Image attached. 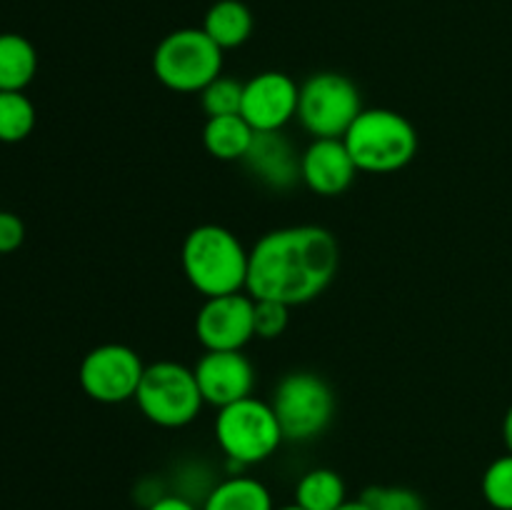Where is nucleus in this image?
Instances as JSON below:
<instances>
[{"instance_id":"nucleus-28","label":"nucleus","mask_w":512,"mask_h":510,"mask_svg":"<svg viewBox=\"0 0 512 510\" xmlns=\"http://www.w3.org/2000/svg\"><path fill=\"white\" fill-rule=\"evenodd\" d=\"M338 510H373V508H370V505L368 503H363V500H348V503H345L343 505V508H338Z\"/></svg>"},{"instance_id":"nucleus-19","label":"nucleus","mask_w":512,"mask_h":510,"mask_svg":"<svg viewBox=\"0 0 512 510\" xmlns=\"http://www.w3.org/2000/svg\"><path fill=\"white\" fill-rule=\"evenodd\" d=\"M295 503L303 510H338L348 503L343 475L330 468L308 470L295 485Z\"/></svg>"},{"instance_id":"nucleus-15","label":"nucleus","mask_w":512,"mask_h":510,"mask_svg":"<svg viewBox=\"0 0 512 510\" xmlns=\"http://www.w3.org/2000/svg\"><path fill=\"white\" fill-rule=\"evenodd\" d=\"M253 13L240 0H218L208 8L203 20V30L218 48L233 50L248 43L253 35Z\"/></svg>"},{"instance_id":"nucleus-4","label":"nucleus","mask_w":512,"mask_h":510,"mask_svg":"<svg viewBox=\"0 0 512 510\" xmlns=\"http://www.w3.org/2000/svg\"><path fill=\"white\" fill-rule=\"evenodd\" d=\"M270 405H273L285 440L308 443L330 428L338 400L323 375L313 370H293L275 385Z\"/></svg>"},{"instance_id":"nucleus-26","label":"nucleus","mask_w":512,"mask_h":510,"mask_svg":"<svg viewBox=\"0 0 512 510\" xmlns=\"http://www.w3.org/2000/svg\"><path fill=\"white\" fill-rule=\"evenodd\" d=\"M145 510H198V505L178 493H165L163 498H158L153 505H148Z\"/></svg>"},{"instance_id":"nucleus-21","label":"nucleus","mask_w":512,"mask_h":510,"mask_svg":"<svg viewBox=\"0 0 512 510\" xmlns=\"http://www.w3.org/2000/svg\"><path fill=\"white\" fill-rule=\"evenodd\" d=\"M243 88L240 80L220 75L213 83L200 90V108L208 118H220V115H240L243 108Z\"/></svg>"},{"instance_id":"nucleus-2","label":"nucleus","mask_w":512,"mask_h":510,"mask_svg":"<svg viewBox=\"0 0 512 510\" xmlns=\"http://www.w3.org/2000/svg\"><path fill=\"white\" fill-rule=\"evenodd\" d=\"M250 250L233 230L205 223L190 230L180 248V265L188 283L203 298L243 293L248 283Z\"/></svg>"},{"instance_id":"nucleus-10","label":"nucleus","mask_w":512,"mask_h":510,"mask_svg":"<svg viewBox=\"0 0 512 510\" xmlns=\"http://www.w3.org/2000/svg\"><path fill=\"white\" fill-rule=\"evenodd\" d=\"M195 335L205 350H243L255 338V300L245 290L205 298L195 315Z\"/></svg>"},{"instance_id":"nucleus-23","label":"nucleus","mask_w":512,"mask_h":510,"mask_svg":"<svg viewBox=\"0 0 512 510\" xmlns=\"http://www.w3.org/2000/svg\"><path fill=\"white\" fill-rule=\"evenodd\" d=\"M360 500L373 510H425V500L403 485H370Z\"/></svg>"},{"instance_id":"nucleus-1","label":"nucleus","mask_w":512,"mask_h":510,"mask_svg":"<svg viewBox=\"0 0 512 510\" xmlns=\"http://www.w3.org/2000/svg\"><path fill=\"white\" fill-rule=\"evenodd\" d=\"M340 270V243L323 225H288L250 248L245 293L255 300L305 305L320 298Z\"/></svg>"},{"instance_id":"nucleus-8","label":"nucleus","mask_w":512,"mask_h":510,"mask_svg":"<svg viewBox=\"0 0 512 510\" xmlns=\"http://www.w3.org/2000/svg\"><path fill=\"white\" fill-rule=\"evenodd\" d=\"M360 90L348 75L315 73L300 85L298 120L305 133L318 138H345L350 125L363 113Z\"/></svg>"},{"instance_id":"nucleus-9","label":"nucleus","mask_w":512,"mask_h":510,"mask_svg":"<svg viewBox=\"0 0 512 510\" xmlns=\"http://www.w3.org/2000/svg\"><path fill=\"white\" fill-rule=\"evenodd\" d=\"M145 363L130 345L105 343L88 350L78 368V383L90 400L118 405L135 400Z\"/></svg>"},{"instance_id":"nucleus-20","label":"nucleus","mask_w":512,"mask_h":510,"mask_svg":"<svg viewBox=\"0 0 512 510\" xmlns=\"http://www.w3.org/2000/svg\"><path fill=\"white\" fill-rule=\"evenodd\" d=\"M35 105L23 90H0V143H23L35 128Z\"/></svg>"},{"instance_id":"nucleus-16","label":"nucleus","mask_w":512,"mask_h":510,"mask_svg":"<svg viewBox=\"0 0 512 510\" xmlns=\"http://www.w3.org/2000/svg\"><path fill=\"white\" fill-rule=\"evenodd\" d=\"M200 510H275L273 495L250 475H230L215 483Z\"/></svg>"},{"instance_id":"nucleus-13","label":"nucleus","mask_w":512,"mask_h":510,"mask_svg":"<svg viewBox=\"0 0 512 510\" xmlns=\"http://www.w3.org/2000/svg\"><path fill=\"white\" fill-rule=\"evenodd\" d=\"M358 173L343 138H318L300 153V178L308 190L323 198L343 195Z\"/></svg>"},{"instance_id":"nucleus-12","label":"nucleus","mask_w":512,"mask_h":510,"mask_svg":"<svg viewBox=\"0 0 512 510\" xmlns=\"http://www.w3.org/2000/svg\"><path fill=\"white\" fill-rule=\"evenodd\" d=\"M193 373L205 403L218 410L253 395L255 368L243 350H205Z\"/></svg>"},{"instance_id":"nucleus-17","label":"nucleus","mask_w":512,"mask_h":510,"mask_svg":"<svg viewBox=\"0 0 512 510\" xmlns=\"http://www.w3.org/2000/svg\"><path fill=\"white\" fill-rule=\"evenodd\" d=\"M255 130L250 128L243 115H220V118H208L203 128V145L215 160H243L253 143Z\"/></svg>"},{"instance_id":"nucleus-22","label":"nucleus","mask_w":512,"mask_h":510,"mask_svg":"<svg viewBox=\"0 0 512 510\" xmlns=\"http://www.w3.org/2000/svg\"><path fill=\"white\" fill-rule=\"evenodd\" d=\"M483 498L490 508L512 510V453L488 465L483 473Z\"/></svg>"},{"instance_id":"nucleus-6","label":"nucleus","mask_w":512,"mask_h":510,"mask_svg":"<svg viewBox=\"0 0 512 510\" xmlns=\"http://www.w3.org/2000/svg\"><path fill=\"white\" fill-rule=\"evenodd\" d=\"M223 48L203 28H180L165 35L153 53V73L175 93H200L223 75Z\"/></svg>"},{"instance_id":"nucleus-29","label":"nucleus","mask_w":512,"mask_h":510,"mask_svg":"<svg viewBox=\"0 0 512 510\" xmlns=\"http://www.w3.org/2000/svg\"><path fill=\"white\" fill-rule=\"evenodd\" d=\"M275 510H303V508H300L298 503H293V505H283V508H275Z\"/></svg>"},{"instance_id":"nucleus-7","label":"nucleus","mask_w":512,"mask_h":510,"mask_svg":"<svg viewBox=\"0 0 512 510\" xmlns=\"http://www.w3.org/2000/svg\"><path fill=\"white\" fill-rule=\"evenodd\" d=\"M140 413L158 428H185L203 410L205 400L193 368L175 360L145 365L143 380L135 393Z\"/></svg>"},{"instance_id":"nucleus-5","label":"nucleus","mask_w":512,"mask_h":510,"mask_svg":"<svg viewBox=\"0 0 512 510\" xmlns=\"http://www.w3.org/2000/svg\"><path fill=\"white\" fill-rule=\"evenodd\" d=\"M215 440L230 463L245 468V465L263 463L270 455H275L285 435L275 418L273 405L250 395L218 410Z\"/></svg>"},{"instance_id":"nucleus-27","label":"nucleus","mask_w":512,"mask_h":510,"mask_svg":"<svg viewBox=\"0 0 512 510\" xmlns=\"http://www.w3.org/2000/svg\"><path fill=\"white\" fill-rule=\"evenodd\" d=\"M503 440L505 445H508V453H512V405L508 408V413H505V420H503Z\"/></svg>"},{"instance_id":"nucleus-24","label":"nucleus","mask_w":512,"mask_h":510,"mask_svg":"<svg viewBox=\"0 0 512 510\" xmlns=\"http://www.w3.org/2000/svg\"><path fill=\"white\" fill-rule=\"evenodd\" d=\"M255 300V298H253ZM290 305L278 300H255V338L275 340L288 330Z\"/></svg>"},{"instance_id":"nucleus-11","label":"nucleus","mask_w":512,"mask_h":510,"mask_svg":"<svg viewBox=\"0 0 512 510\" xmlns=\"http://www.w3.org/2000/svg\"><path fill=\"white\" fill-rule=\"evenodd\" d=\"M298 98L300 85L288 73L265 70L245 83L240 115L255 133L283 130L290 120L298 118Z\"/></svg>"},{"instance_id":"nucleus-3","label":"nucleus","mask_w":512,"mask_h":510,"mask_svg":"<svg viewBox=\"0 0 512 510\" xmlns=\"http://www.w3.org/2000/svg\"><path fill=\"white\" fill-rule=\"evenodd\" d=\"M360 173L388 175L410 165L418 155L420 138L403 113L390 108H365L343 138Z\"/></svg>"},{"instance_id":"nucleus-14","label":"nucleus","mask_w":512,"mask_h":510,"mask_svg":"<svg viewBox=\"0 0 512 510\" xmlns=\"http://www.w3.org/2000/svg\"><path fill=\"white\" fill-rule=\"evenodd\" d=\"M243 163L260 185L278 190V193L293 190L295 185L303 183V178H300V153L285 138L283 130L255 133Z\"/></svg>"},{"instance_id":"nucleus-18","label":"nucleus","mask_w":512,"mask_h":510,"mask_svg":"<svg viewBox=\"0 0 512 510\" xmlns=\"http://www.w3.org/2000/svg\"><path fill=\"white\" fill-rule=\"evenodd\" d=\"M38 73V50L25 35L0 33V90H25Z\"/></svg>"},{"instance_id":"nucleus-25","label":"nucleus","mask_w":512,"mask_h":510,"mask_svg":"<svg viewBox=\"0 0 512 510\" xmlns=\"http://www.w3.org/2000/svg\"><path fill=\"white\" fill-rule=\"evenodd\" d=\"M25 240V223L15 213L0 210V255L15 253Z\"/></svg>"}]
</instances>
